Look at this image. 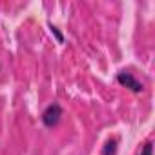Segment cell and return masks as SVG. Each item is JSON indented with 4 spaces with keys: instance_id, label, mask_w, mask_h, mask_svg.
I'll use <instances>...</instances> for the list:
<instances>
[{
    "instance_id": "6da1fadb",
    "label": "cell",
    "mask_w": 155,
    "mask_h": 155,
    "mask_svg": "<svg viewBox=\"0 0 155 155\" xmlns=\"http://www.w3.org/2000/svg\"><path fill=\"white\" fill-rule=\"evenodd\" d=\"M62 115H64L62 106L57 104V102H53V104H49V106L42 111V117H40V119H42V124H44L46 128H55V126L60 122Z\"/></svg>"
},
{
    "instance_id": "7a4b0ae2",
    "label": "cell",
    "mask_w": 155,
    "mask_h": 155,
    "mask_svg": "<svg viewBox=\"0 0 155 155\" xmlns=\"http://www.w3.org/2000/svg\"><path fill=\"white\" fill-rule=\"evenodd\" d=\"M117 82L120 86L128 88L133 93H142L144 91V84L140 81H137L135 77H133V73H130V71H119L117 73Z\"/></svg>"
},
{
    "instance_id": "3957f363",
    "label": "cell",
    "mask_w": 155,
    "mask_h": 155,
    "mask_svg": "<svg viewBox=\"0 0 155 155\" xmlns=\"http://www.w3.org/2000/svg\"><path fill=\"white\" fill-rule=\"evenodd\" d=\"M117 148H119V137H111L102 146V155H115L117 153Z\"/></svg>"
},
{
    "instance_id": "277c9868",
    "label": "cell",
    "mask_w": 155,
    "mask_h": 155,
    "mask_svg": "<svg viewBox=\"0 0 155 155\" xmlns=\"http://www.w3.org/2000/svg\"><path fill=\"white\" fill-rule=\"evenodd\" d=\"M139 155H153V142L151 140H146Z\"/></svg>"
},
{
    "instance_id": "5b68a950",
    "label": "cell",
    "mask_w": 155,
    "mask_h": 155,
    "mask_svg": "<svg viewBox=\"0 0 155 155\" xmlns=\"http://www.w3.org/2000/svg\"><path fill=\"white\" fill-rule=\"evenodd\" d=\"M49 29H51V33L55 35V38H57V42H60V44H62V42H64V35L60 33V29H58L57 26H53V24H49Z\"/></svg>"
}]
</instances>
